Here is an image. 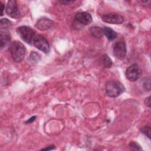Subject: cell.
<instances>
[{
	"mask_svg": "<svg viewBox=\"0 0 151 151\" xmlns=\"http://www.w3.org/2000/svg\"><path fill=\"white\" fill-rule=\"evenodd\" d=\"M53 24V21L50 19L41 18L37 21L35 26L38 29L41 31H45L50 29L52 27Z\"/></svg>",
	"mask_w": 151,
	"mask_h": 151,
	"instance_id": "10",
	"label": "cell"
},
{
	"mask_svg": "<svg viewBox=\"0 0 151 151\" xmlns=\"http://www.w3.org/2000/svg\"><path fill=\"white\" fill-rule=\"evenodd\" d=\"M145 104L148 107H150V97H148L145 100Z\"/></svg>",
	"mask_w": 151,
	"mask_h": 151,
	"instance_id": "20",
	"label": "cell"
},
{
	"mask_svg": "<svg viewBox=\"0 0 151 151\" xmlns=\"http://www.w3.org/2000/svg\"><path fill=\"white\" fill-rule=\"evenodd\" d=\"M113 53L117 58H124L126 54V46L125 42L123 41L116 42L113 46Z\"/></svg>",
	"mask_w": 151,
	"mask_h": 151,
	"instance_id": "8",
	"label": "cell"
},
{
	"mask_svg": "<svg viewBox=\"0 0 151 151\" xmlns=\"http://www.w3.org/2000/svg\"><path fill=\"white\" fill-rule=\"evenodd\" d=\"M101 19L104 22L112 24H120L124 21V17L123 16L114 13L104 14L102 15Z\"/></svg>",
	"mask_w": 151,
	"mask_h": 151,
	"instance_id": "6",
	"label": "cell"
},
{
	"mask_svg": "<svg viewBox=\"0 0 151 151\" xmlns=\"http://www.w3.org/2000/svg\"><path fill=\"white\" fill-rule=\"evenodd\" d=\"M9 50L15 62L20 63L24 60L25 54V48L21 42L18 41L12 42L9 46Z\"/></svg>",
	"mask_w": 151,
	"mask_h": 151,
	"instance_id": "1",
	"label": "cell"
},
{
	"mask_svg": "<svg viewBox=\"0 0 151 151\" xmlns=\"http://www.w3.org/2000/svg\"><path fill=\"white\" fill-rule=\"evenodd\" d=\"M143 87L145 88V89L148 91H150V78H145L143 80Z\"/></svg>",
	"mask_w": 151,
	"mask_h": 151,
	"instance_id": "17",
	"label": "cell"
},
{
	"mask_svg": "<svg viewBox=\"0 0 151 151\" xmlns=\"http://www.w3.org/2000/svg\"><path fill=\"white\" fill-rule=\"evenodd\" d=\"M74 1H61L60 3L63 4V5H69L71 3H73Z\"/></svg>",
	"mask_w": 151,
	"mask_h": 151,
	"instance_id": "22",
	"label": "cell"
},
{
	"mask_svg": "<svg viewBox=\"0 0 151 151\" xmlns=\"http://www.w3.org/2000/svg\"><path fill=\"white\" fill-rule=\"evenodd\" d=\"M29 60L30 62H31L33 64L37 63L40 60V55L38 53H37L36 52L32 51L31 53L30 54Z\"/></svg>",
	"mask_w": 151,
	"mask_h": 151,
	"instance_id": "16",
	"label": "cell"
},
{
	"mask_svg": "<svg viewBox=\"0 0 151 151\" xmlns=\"http://www.w3.org/2000/svg\"><path fill=\"white\" fill-rule=\"evenodd\" d=\"M36 119V116H32L31 117V118H29L28 120H27L26 122H25V123L26 124H28V123H32Z\"/></svg>",
	"mask_w": 151,
	"mask_h": 151,
	"instance_id": "21",
	"label": "cell"
},
{
	"mask_svg": "<svg viewBox=\"0 0 151 151\" xmlns=\"http://www.w3.org/2000/svg\"><path fill=\"white\" fill-rule=\"evenodd\" d=\"M0 4H1V15L2 16V15H3L4 11V9H5V6H4V4H3L2 2H1Z\"/></svg>",
	"mask_w": 151,
	"mask_h": 151,
	"instance_id": "24",
	"label": "cell"
},
{
	"mask_svg": "<svg viewBox=\"0 0 151 151\" xmlns=\"http://www.w3.org/2000/svg\"><path fill=\"white\" fill-rule=\"evenodd\" d=\"M125 87L120 82L117 81H109L106 84V91L108 96L116 97L123 93Z\"/></svg>",
	"mask_w": 151,
	"mask_h": 151,
	"instance_id": "2",
	"label": "cell"
},
{
	"mask_svg": "<svg viewBox=\"0 0 151 151\" xmlns=\"http://www.w3.org/2000/svg\"><path fill=\"white\" fill-rule=\"evenodd\" d=\"M17 32L19 37L25 42L29 44L33 43L35 37V32L32 28L27 26H21L17 28Z\"/></svg>",
	"mask_w": 151,
	"mask_h": 151,
	"instance_id": "3",
	"label": "cell"
},
{
	"mask_svg": "<svg viewBox=\"0 0 151 151\" xmlns=\"http://www.w3.org/2000/svg\"><path fill=\"white\" fill-rule=\"evenodd\" d=\"M129 147L132 149V150H142V149L140 147V146L136 142H131L129 143Z\"/></svg>",
	"mask_w": 151,
	"mask_h": 151,
	"instance_id": "18",
	"label": "cell"
},
{
	"mask_svg": "<svg viewBox=\"0 0 151 151\" xmlns=\"http://www.w3.org/2000/svg\"><path fill=\"white\" fill-rule=\"evenodd\" d=\"M142 71L139 66L134 63L130 65L127 69L126 71V76L127 78L130 81H136L137 80L142 76Z\"/></svg>",
	"mask_w": 151,
	"mask_h": 151,
	"instance_id": "4",
	"label": "cell"
},
{
	"mask_svg": "<svg viewBox=\"0 0 151 151\" xmlns=\"http://www.w3.org/2000/svg\"><path fill=\"white\" fill-rule=\"evenodd\" d=\"M33 44L35 47L44 53L47 54L50 52V45L48 41L42 35H36L34 40Z\"/></svg>",
	"mask_w": 151,
	"mask_h": 151,
	"instance_id": "5",
	"label": "cell"
},
{
	"mask_svg": "<svg viewBox=\"0 0 151 151\" xmlns=\"http://www.w3.org/2000/svg\"><path fill=\"white\" fill-rule=\"evenodd\" d=\"M55 149V146L54 145H50V146H48L47 147H45V148H43L42 149V150H54Z\"/></svg>",
	"mask_w": 151,
	"mask_h": 151,
	"instance_id": "23",
	"label": "cell"
},
{
	"mask_svg": "<svg viewBox=\"0 0 151 151\" xmlns=\"http://www.w3.org/2000/svg\"><path fill=\"white\" fill-rule=\"evenodd\" d=\"M91 15L87 12H81L77 13L75 16L76 21L81 25H86L90 24L92 21Z\"/></svg>",
	"mask_w": 151,
	"mask_h": 151,
	"instance_id": "9",
	"label": "cell"
},
{
	"mask_svg": "<svg viewBox=\"0 0 151 151\" xmlns=\"http://www.w3.org/2000/svg\"><path fill=\"white\" fill-rule=\"evenodd\" d=\"M6 14L11 18H18L20 16L17 2L15 0H10L8 2L6 8Z\"/></svg>",
	"mask_w": 151,
	"mask_h": 151,
	"instance_id": "7",
	"label": "cell"
},
{
	"mask_svg": "<svg viewBox=\"0 0 151 151\" xmlns=\"http://www.w3.org/2000/svg\"><path fill=\"white\" fill-rule=\"evenodd\" d=\"M11 42V37L9 34L6 31H1L0 34V42L1 48L2 49L4 47L8 46Z\"/></svg>",
	"mask_w": 151,
	"mask_h": 151,
	"instance_id": "11",
	"label": "cell"
},
{
	"mask_svg": "<svg viewBox=\"0 0 151 151\" xmlns=\"http://www.w3.org/2000/svg\"><path fill=\"white\" fill-rule=\"evenodd\" d=\"M12 27L11 22L7 18H2L0 22V28L1 31H6Z\"/></svg>",
	"mask_w": 151,
	"mask_h": 151,
	"instance_id": "14",
	"label": "cell"
},
{
	"mask_svg": "<svg viewBox=\"0 0 151 151\" xmlns=\"http://www.w3.org/2000/svg\"><path fill=\"white\" fill-rule=\"evenodd\" d=\"M142 133L145 134L148 138L150 139V127L149 126H145L143 127L141 129Z\"/></svg>",
	"mask_w": 151,
	"mask_h": 151,
	"instance_id": "19",
	"label": "cell"
},
{
	"mask_svg": "<svg viewBox=\"0 0 151 151\" xmlns=\"http://www.w3.org/2000/svg\"><path fill=\"white\" fill-rule=\"evenodd\" d=\"M103 29L104 34L106 36V37L109 41H113L116 38L117 34L116 32L114 31L113 29H111V28L104 27L103 28Z\"/></svg>",
	"mask_w": 151,
	"mask_h": 151,
	"instance_id": "12",
	"label": "cell"
},
{
	"mask_svg": "<svg viewBox=\"0 0 151 151\" xmlns=\"http://www.w3.org/2000/svg\"><path fill=\"white\" fill-rule=\"evenodd\" d=\"M101 63L103 67L105 68H110L112 65V61L110 58L106 54L102 55L101 58Z\"/></svg>",
	"mask_w": 151,
	"mask_h": 151,
	"instance_id": "15",
	"label": "cell"
},
{
	"mask_svg": "<svg viewBox=\"0 0 151 151\" xmlns=\"http://www.w3.org/2000/svg\"><path fill=\"white\" fill-rule=\"evenodd\" d=\"M89 31L94 37L97 38H101L104 34L103 28L99 27H92L90 28Z\"/></svg>",
	"mask_w": 151,
	"mask_h": 151,
	"instance_id": "13",
	"label": "cell"
}]
</instances>
